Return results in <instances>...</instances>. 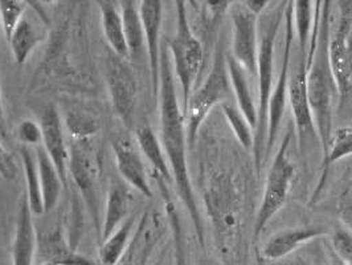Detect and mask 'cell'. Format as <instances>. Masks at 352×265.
Segmentation results:
<instances>
[{"label": "cell", "mask_w": 352, "mask_h": 265, "mask_svg": "<svg viewBox=\"0 0 352 265\" xmlns=\"http://www.w3.org/2000/svg\"><path fill=\"white\" fill-rule=\"evenodd\" d=\"M27 7L28 1L24 0H0V24L7 41L11 39L21 19L24 18Z\"/></svg>", "instance_id": "e575fe53"}, {"label": "cell", "mask_w": 352, "mask_h": 265, "mask_svg": "<svg viewBox=\"0 0 352 265\" xmlns=\"http://www.w3.org/2000/svg\"><path fill=\"white\" fill-rule=\"evenodd\" d=\"M101 14V25L110 51L118 57L129 60L130 53L124 37V18L121 6L116 1L102 0L97 3Z\"/></svg>", "instance_id": "44dd1931"}, {"label": "cell", "mask_w": 352, "mask_h": 265, "mask_svg": "<svg viewBox=\"0 0 352 265\" xmlns=\"http://www.w3.org/2000/svg\"><path fill=\"white\" fill-rule=\"evenodd\" d=\"M287 1L270 3L264 14L258 18V51H257V76H258V106L257 125L254 129V165L257 176L264 167L265 143L267 134V106L273 90L274 80V51L278 31L283 24Z\"/></svg>", "instance_id": "3957f363"}, {"label": "cell", "mask_w": 352, "mask_h": 265, "mask_svg": "<svg viewBox=\"0 0 352 265\" xmlns=\"http://www.w3.org/2000/svg\"><path fill=\"white\" fill-rule=\"evenodd\" d=\"M135 216L127 218L118 230L101 243L98 252L100 265H116L121 260L135 231Z\"/></svg>", "instance_id": "484cf974"}, {"label": "cell", "mask_w": 352, "mask_h": 265, "mask_svg": "<svg viewBox=\"0 0 352 265\" xmlns=\"http://www.w3.org/2000/svg\"><path fill=\"white\" fill-rule=\"evenodd\" d=\"M105 81L113 107L124 124H130L137 105V77L127 60L109 53L105 61Z\"/></svg>", "instance_id": "9c48e42d"}, {"label": "cell", "mask_w": 352, "mask_h": 265, "mask_svg": "<svg viewBox=\"0 0 352 265\" xmlns=\"http://www.w3.org/2000/svg\"><path fill=\"white\" fill-rule=\"evenodd\" d=\"M144 32L146 53L148 56L151 89L154 101L158 104L159 73H160V28L163 21V3L160 0H142L138 6Z\"/></svg>", "instance_id": "4fadbf2b"}, {"label": "cell", "mask_w": 352, "mask_h": 265, "mask_svg": "<svg viewBox=\"0 0 352 265\" xmlns=\"http://www.w3.org/2000/svg\"><path fill=\"white\" fill-rule=\"evenodd\" d=\"M135 137H137V142H138L137 145L140 147V151L153 166L154 173L158 176L160 186H166L167 183L174 182L168 160L166 158L163 146L155 131L148 125H141L137 129Z\"/></svg>", "instance_id": "7402d4cb"}, {"label": "cell", "mask_w": 352, "mask_h": 265, "mask_svg": "<svg viewBox=\"0 0 352 265\" xmlns=\"http://www.w3.org/2000/svg\"><path fill=\"white\" fill-rule=\"evenodd\" d=\"M121 11L124 18V37L126 44L130 53V59L140 56L146 48L144 32L142 27L140 10L135 1H124L121 3Z\"/></svg>", "instance_id": "83f0119b"}, {"label": "cell", "mask_w": 352, "mask_h": 265, "mask_svg": "<svg viewBox=\"0 0 352 265\" xmlns=\"http://www.w3.org/2000/svg\"><path fill=\"white\" fill-rule=\"evenodd\" d=\"M40 127L43 133V149L52 159L53 165L64 183V187H67L69 150L65 143L61 117L56 106L48 105L44 107L40 118Z\"/></svg>", "instance_id": "9a60e30c"}, {"label": "cell", "mask_w": 352, "mask_h": 265, "mask_svg": "<svg viewBox=\"0 0 352 265\" xmlns=\"http://www.w3.org/2000/svg\"><path fill=\"white\" fill-rule=\"evenodd\" d=\"M36 162L38 169V177L43 193V203L45 213L52 211L60 202L61 193L64 189V183L60 178L57 169L53 165L52 159L45 153V150L40 146L36 147Z\"/></svg>", "instance_id": "cb8c5ba5"}, {"label": "cell", "mask_w": 352, "mask_h": 265, "mask_svg": "<svg viewBox=\"0 0 352 265\" xmlns=\"http://www.w3.org/2000/svg\"><path fill=\"white\" fill-rule=\"evenodd\" d=\"M263 265H323V251L319 243V239L300 248L294 253L276 260V262H264L260 256Z\"/></svg>", "instance_id": "836d02e7"}, {"label": "cell", "mask_w": 352, "mask_h": 265, "mask_svg": "<svg viewBox=\"0 0 352 265\" xmlns=\"http://www.w3.org/2000/svg\"><path fill=\"white\" fill-rule=\"evenodd\" d=\"M65 126L74 141H89L100 130V121L82 110H72L65 117Z\"/></svg>", "instance_id": "4dcf8cb0"}, {"label": "cell", "mask_w": 352, "mask_h": 265, "mask_svg": "<svg viewBox=\"0 0 352 265\" xmlns=\"http://www.w3.org/2000/svg\"><path fill=\"white\" fill-rule=\"evenodd\" d=\"M15 136L25 147H40L43 145L41 127L34 120H23L16 127Z\"/></svg>", "instance_id": "8d00e7d4"}, {"label": "cell", "mask_w": 352, "mask_h": 265, "mask_svg": "<svg viewBox=\"0 0 352 265\" xmlns=\"http://www.w3.org/2000/svg\"><path fill=\"white\" fill-rule=\"evenodd\" d=\"M0 136L3 138L7 137V129H6V118H4V107H3V101H1V94H0Z\"/></svg>", "instance_id": "60d3db41"}, {"label": "cell", "mask_w": 352, "mask_h": 265, "mask_svg": "<svg viewBox=\"0 0 352 265\" xmlns=\"http://www.w3.org/2000/svg\"><path fill=\"white\" fill-rule=\"evenodd\" d=\"M329 60L338 94L346 97L352 89V11L343 7L340 19L330 32Z\"/></svg>", "instance_id": "8fae6325"}, {"label": "cell", "mask_w": 352, "mask_h": 265, "mask_svg": "<svg viewBox=\"0 0 352 265\" xmlns=\"http://www.w3.org/2000/svg\"><path fill=\"white\" fill-rule=\"evenodd\" d=\"M159 127L160 143L168 160L176 193L188 212L194 224L195 232L200 246H204V226L201 213L197 207L194 189L187 162V130L186 117L179 104L176 92L175 76L167 44L160 50V73H159Z\"/></svg>", "instance_id": "6da1fadb"}, {"label": "cell", "mask_w": 352, "mask_h": 265, "mask_svg": "<svg viewBox=\"0 0 352 265\" xmlns=\"http://www.w3.org/2000/svg\"><path fill=\"white\" fill-rule=\"evenodd\" d=\"M20 157L23 163L24 177H25V195L28 199V204L32 215L41 216L45 213L44 203H43V193H41V184L38 177V169L36 156L34 157L30 147L21 146L20 147Z\"/></svg>", "instance_id": "4316f807"}, {"label": "cell", "mask_w": 352, "mask_h": 265, "mask_svg": "<svg viewBox=\"0 0 352 265\" xmlns=\"http://www.w3.org/2000/svg\"><path fill=\"white\" fill-rule=\"evenodd\" d=\"M330 235L331 247L336 257L344 263L352 265V232L347 229H335Z\"/></svg>", "instance_id": "d590c367"}, {"label": "cell", "mask_w": 352, "mask_h": 265, "mask_svg": "<svg viewBox=\"0 0 352 265\" xmlns=\"http://www.w3.org/2000/svg\"><path fill=\"white\" fill-rule=\"evenodd\" d=\"M166 200V215L168 219V224L173 232V251H174V265H188L187 256V244L182 227V222L179 219V213L176 211L175 204L171 202L168 195H164Z\"/></svg>", "instance_id": "1f68e13d"}, {"label": "cell", "mask_w": 352, "mask_h": 265, "mask_svg": "<svg viewBox=\"0 0 352 265\" xmlns=\"http://www.w3.org/2000/svg\"><path fill=\"white\" fill-rule=\"evenodd\" d=\"M232 20V57L254 76L257 74L258 18L249 12L243 3L230 6Z\"/></svg>", "instance_id": "30bf717a"}, {"label": "cell", "mask_w": 352, "mask_h": 265, "mask_svg": "<svg viewBox=\"0 0 352 265\" xmlns=\"http://www.w3.org/2000/svg\"><path fill=\"white\" fill-rule=\"evenodd\" d=\"M154 265H174V251H173V243L163 248L160 252L157 262Z\"/></svg>", "instance_id": "ab89813d"}, {"label": "cell", "mask_w": 352, "mask_h": 265, "mask_svg": "<svg viewBox=\"0 0 352 265\" xmlns=\"http://www.w3.org/2000/svg\"><path fill=\"white\" fill-rule=\"evenodd\" d=\"M293 129L289 127L270 163L261 204L253 226V243L258 242L267 223L274 218L277 212L281 211L290 193V187L296 176L294 163L290 158V145L293 141Z\"/></svg>", "instance_id": "8992f818"}, {"label": "cell", "mask_w": 352, "mask_h": 265, "mask_svg": "<svg viewBox=\"0 0 352 265\" xmlns=\"http://www.w3.org/2000/svg\"><path fill=\"white\" fill-rule=\"evenodd\" d=\"M44 32H41L32 21L28 19H21L11 39L8 40L15 63L18 65L25 64L36 45L44 41Z\"/></svg>", "instance_id": "d4e9b609"}, {"label": "cell", "mask_w": 352, "mask_h": 265, "mask_svg": "<svg viewBox=\"0 0 352 265\" xmlns=\"http://www.w3.org/2000/svg\"><path fill=\"white\" fill-rule=\"evenodd\" d=\"M18 173L15 159L0 145V177L6 180H15L18 178Z\"/></svg>", "instance_id": "74e56055"}, {"label": "cell", "mask_w": 352, "mask_h": 265, "mask_svg": "<svg viewBox=\"0 0 352 265\" xmlns=\"http://www.w3.org/2000/svg\"><path fill=\"white\" fill-rule=\"evenodd\" d=\"M176 31L173 39L166 44L173 57V70L176 80L182 89L183 113L186 112L190 98L194 93L196 81L203 65V45L194 35L190 20L187 3L183 0L175 1Z\"/></svg>", "instance_id": "277c9868"}, {"label": "cell", "mask_w": 352, "mask_h": 265, "mask_svg": "<svg viewBox=\"0 0 352 265\" xmlns=\"http://www.w3.org/2000/svg\"><path fill=\"white\" fill-rule=\"evenodd\" d=\"M314 21V1L297 0L293 1V27L294 35L300 41V52L303 57L307 56L310 36Z\"/></svg>", "instance_id": "f1b7e54d"}, {"label": "cell", "mask_w": 352, "mask_h": 265, "mask_svg": "<svg viewBox=\"0 0 352 265\" xmlns=\"http://www.w3.org/2000/svg\"><path fill=\"white\" fill-rule=\"evenodd\" d=\"M36 255L41 263L48 262L57 265H100L94 260L78 253L71 243L65 239L63 232L56 230L37 233Z\"/></svg>", "instance_id": "ac0fdd59"}, {"label": "cell", "mask_w": 352, "mask_h": 265, "mask_svg": "<svg viewBox=\"0 0 352 265\" xmlns=\"http://www.w3.org/2000/svg\"><path fill=\"white\" fill-rule=\"evenodd\" d=\"M25 193L19 203L18 220L12 243V265H34L37 251V232Z\"/></svg>", "instance_id": "d6986e66"}, {"label": "cell", "mask_w": 352, "mask_h": 265, "mask_svg": "<svg viewBox=\"0 0 352 265\" xmlns=\"http://www.w3.org/2000/svg\"><path fill=\"white\" fill-rule=\"evenodd\" d=\"M257 264L258 265H263V263H261V260L257 257Z\"/></svg>", "instance_id": "7bdbcfd3"}, {"label": "cell", "mask_w": 352, "mask_h": 265, "mask_svg": "<svg viewBox=\"0 0 352 265\" xmlns=\"http://www.w3.org/2000/svg\"><path fill=\"white\" fill-rule=\"evenodd\" d=\"M69 171L82 195L94 227L101 235L100 218V177L101 157L89 141H74L69 151Z\"/></svg>", "instance_id": "ba28073f"}, {"label": "cell", "mask_w": 352, "mask_h": 265, "mask_svg": "<svg viewBox=\"0 0 352 265\" xmlns=\"http://www.w3.org/2000/svg\"><path fill=\"white\" fill-rule=\"evenodd\" d=\"M227 68H228L230 87L233 92V97L236 98L237 107L244 114L248 123L254 130L257 125L258 113H257V106L249 85V78H248L249 73L232 57L230 53L227 54Z\"/></svg>", "instance_id": "603a6c76"}, {"label": "cell", "mask_w": 352, "mask_h": 265, "mask_svg": "<svg viewBox=\"0 0 352 265\" xmlns=\"http://www.w3.org/2000/svg\"><path fill=\"white\" fill-rule=\"evenodd\" d=\"M327 235H329V231L319 226L297 227V229L280 231L269 237L264 247L261 248V252L258 256L264 262H276L294 253L303 246L318 240L320 237H324Z\"/></svg>", "instance_id": "e0dca14e"}, {"label": "cell", "mask_w": 352, "mask_h": 265, "mask_svg": "<svg viewBox=\"0 0 352 265\" xmlns=\"http://www.w3.org/2000/svg\"><path fill=\"white\" fill-rule=\"evenodd\" d=\"M331 1H322L317 52L307 70V94L316 131L326 153L333 136V114L338 88L329 60Z\"/></svg>", "instance_id": "7a4b0ae2"}, {"label": "cell", "mask_w": 352, "mask_h": 265, "mask_svg": "<svg viewBox=\"0 0 352 265\" xmlns=\"http://www.w3.org/2000/svg\"><path fill=\"white\" fill-rule=\"evenodd\" d=\"M40 265H57L54 264V263H48V262H44V263H41Z\"/></svg>", "instance_id": "b9f144b4"}, {"label": "cell", "mask_w": 352, "mask_h": 265, "mask_svg": "<svg viewBox=\"0 0 352 265\" xmlns=\"http://www.w3.org/2000/svg\"><path fill=\"white\" fill-rule=\"evenodd\" d=\"M287 98L292 107L297 133L300 134V141H303L306 136L316 133V126H314V120H313L311 109L309 104V94H307L306 57H303L300 53L296 64L293 67L290 65Z\"/></svg>", "instance_id": "5bb4252c"}, {"label": "cell", "mask_w": 352, "mask_h": 265, "mask_svg": "<svg viewBox=\"0 0 352 265\" xmlns=\"http://www.w3.org/2000/svg\"><path fill=\"white\" fill-rule=\"evenodd\" d=\"M352 156V126H346L335 130L331 136V140L329 142L327 150L324 153V170H323V178L319 182L317 187V193L322 189L327 169L330 165L340 159L347 158Z\"/></svg>", "instance_id": "f546056e"}, {"label": "cell", "mask_w": 352, "mask_h": 265, "mask_svg": "<svg viewBox=\"0 0 352 265\" xmlns=\"http://www.w3.org/2000/svg\"><path fill=\"white\" fill-rule=\"evenodd\" d=\"M166 230V222L162 212L157 209L146 210L140 218L124 256L116 265L148 264Z\"/></svg>", "instance_id": "7c38bea8"}, {"label": "cell", "mask_w": 352, "mask_h": 265, "mask_svg": "<svg viewBox=\"0 0 352 265\" xmlns=\"http://www.w3.org/2000/svg\"><path fill=\"white\" fill-rule=\"evenodd\" d=\"M113 153L116 157V166L124 183L137 190L144 198L154 196L153 189L148 183L144 163L140 151L134 147L130 140L118 138L113 142Z\"/></svg>", "instance_id": "2e32d148"}, {"label": "cell", "mask_w": 352, "mask_h": 265, "mask_svg": "<svg viewBox=\"0 0 352 265\" xmlns=\"http://www.w3.org/2000/svg\"><path fill=\"white\" fill-rule=\"evenodd\" d=\"M133 196L124 182H111L106 196L105 215L101 227V240H106L127 219Z\"/></svg>", "instance_id": "ffe728a7"}, {"label": "cell", "mask_w": 352, "mask_h": 265, "mask_svg": "<svg viewBox=\"0 0 352 265\" xmlns=\"http://www.w3.org/2000/svg\"><path fill=\"white\" fill-rule=\"evenodd\" d=\"M283 54H282V65L280 76L277 77L276 84L269 98L267 106V134L265 143V160L269 158L274 150L276 142L278 138L282 120L286 112V105L289 101V73L292 65V51L294 45V27H293V1H287L283 18Z\"/></svg>", "instance_id": "52a82bcc"}, {"label": "cell", "mask_w": 352, "mask_h": 265, "mask_svg": "<svg viewBox=\"0 0 352 265\" xmlns=\"http://www.w3.org/2000/svg\"><path fill=\"white\" fill-rule=\"evenodd\" d=\"M221 109L237 141L240 142V145L247 150L253 149V145H254L253 127L248 123L244 114L239 110L237 106L232 105V103L223 104Z\"/></svg>", "instance_id": "d6a6232c"}, {"label": "cell", "mask_w": 352, "mask_h": 265, "mask_svg": "<svg viewBox=\"0 0 352 265\" xmlns=\"http://www.w3.org/2000/svg\"><path fill=\"white\" fill-rule=\"evenodd\" d=\"M232 98L233 92L227 68V54L220 44L214 53L211 71L200 88L194 90L184 112L187 142L190 146L196 141L197 133L212 109L230 103Z\"/></svg>", "instance_id": "5b68a950"}, {"label": "cell", "mask_w": 352, "mask_h": 265, "mask_svg": "<svg viewBox=\"0 0 352 265\" xmlns=\"http://www.w3.org/2000/svg\"><path fill=\"white\" fill-rule=\"evenodd\" d=\"M243 4L249 12H252L253 15L260 18V15H263L265 10L269 7L270 1H267V0H247V1H243Z\"/></svg>", "instance_id": "f35d334b"}]
</instances>
